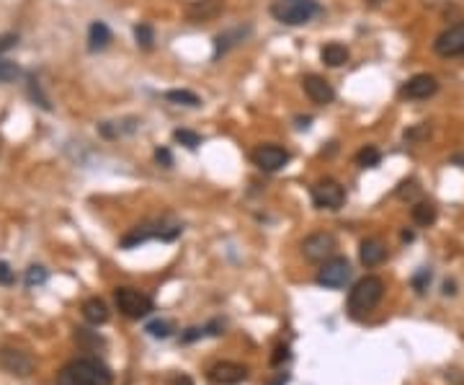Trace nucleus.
<instances>
[{
    "mask_svg": "<svg viewBox=\"0 0 464 385\" xmlns=\"http://www.w3.org/2000/svg\"><path fill=\"white\" fill-rule=\"evenodd\" d=\"M57 385H114L111 370L98 357H77L70 360L57 372Z\"/></svg>",
    "mask_w": 464,
    "mask_h": 385,
    "instance_id": "obj_1",
    "label": "nucleus"
},
{
    "mask_svg": "<svg viewBox=\"0 0 464 385\" xmlns=\"http://www.w3.org/2000/svg\"><path fill=\"white\" fill-rule=\"evenodd\" d=\"M382 298H384V282L380 277H374V274H366L348 292V313L354 318L366 316L369 310L380 305Z\"/></svg>",
    "mask_w": 464,
    "mask_h": 385,
    "instance_id": "obj_2",
    "label": "nucleus"
},
{
    "mask_svg": "<svg viewBox=\"0 0 464 385\" xmlns=\"http://www.w3.org/2000/svg\"><path fill=\"white\" fill-rule=\"evenodd\" d=\"M317 13H320V6L315 0H276L271 6V16L276 18L278 24L287 26H302Z\"/></svg>",
    "mask_w": 464,
    "mask_h": 385,
    "instance_id": "obj_3",
    "label": "nucleus"
},
{
    "mask_svg": "<svg viewBox=\"0 0 464 385\" xmlns=\"http://www.w3.org/2000/svg\"><path fill=\"white\" fill-rule=\"evenodd\" d=\"M114 303H117V308L127 318H132V321L147 318L152 310H155V303H152L150 295H144V292L137 290V287H117Z\"/></svg>",
    "mask_w": 464,
    "mask_h": 385,
    "instance_id": "obj_4",
    "label": "nucleus"
},
{
    "mask_svg": "<svg viewBox=\"0 0 464 385\" xmlns=\"http://www.w3.org/2000/svg\"><path fill=\"white\" fill-rule=\"evenodd\" d=\"M181 225H165V223H147V225H137L135 231L127 233L124 238H121V249H135L144 240H152V238H160V240H176L181 235Z\"/></svg>",
    "mask_w": 464,
    "mask_h": 385,
    "instance_id": "obj_5",
    "label": "nucleus"
},
{
    "mask_svg": "<svg viewBox=\"0 0 464 385\" xmlns=\"http://www.w3.org/2000/svg\"><path fill=\"white\" fill-rule=\"evenodd\" d=\"M348 279H351V264L343 256H333L328 261H322L320 269H317V277H315V282L325 290H340V287H346Z\"/></svg>",
    "mask_w": 464,
    "mask_h": 385,
    "instance_id": "obj_6",
    "label": "nucleus"
},
{
    "mask_svg": "<svg viewBox=\"0 0 464 385\" xmlns=\"http://www.w3.org/2000/svg\"><path fill=\"white\" fill-rule=\"evenodd\" d=\"M346 202V189L340 187L336 179H320L313 187V205L317 210H340Z\"/></svg>",
    "mask_w": 464,
    "mask_h": 385,
    "instance_id": "obj_7",
    "label": "nucleus"
},
{
    "mask_svg": "<svg viewBox=\"0 0 464 385\" xmlns=\"http://www.w3.org/2000/svg\"><path fill=\"white\" fill-rule=\"evenodd\" d=\"M336 249H338V243L330 233H313V235H307V238L302 240L304 259L313 261V264H322V261L333 259L336 256Z\"/></svg>",
    "mask_w": 464,
    "mask_h": 385,
    "instance_id": "obj_8",
    "label": "nucleus"
},
{
    "mask_svg": "<svg viewBox=\"0 0 464 385\" xmlns=\"http://www.w3.org/2000/svg\"><path fill=\"white\" fill-rule=\"evenodd\" d=\"M433 52L439 57H459L464 55V24H454L444 29L436 42H433Z\"/></svg>",
    "mask_w": 464,
    "mask_h": 385,
    "instance_id": "obj_9",
    "label": "nucleus"
},
{
    "mask_svg": "<svg viewBox=\"0 0 464 385\" xmlns=\"http://www.w3.org/2000/svg\"><path fill=\"white\" fill-rule=\"evenodd\" d=\"M253 163L261 171L276 173L289 163V150H284L281 145H261L253 150Z\"/></svg>",
    "mask_w": 464,
    "mask_h": 385,
    "instance_id": "obj_10",
    "label": "nucleus"
},
{
    "mask_svg": "<svg viewBox=\"0 0 464 385\" xmlns=\"http://www.w3.org/2000/svg\"><path fill=\"white\" fill-rule=\"evenodd\" d=\"M207 377H209V383L214 385H237L248 377V368H245V365H237V362H214V365L207 370Z\"/></svg>",
    "mask_w": 464,
    "mask_h": 385,
    "instance_id": "obj_11",
    "label": "nucleus"
},
{
    "mask_svg": "<svg viewBox=\"0 0 464 385\" xmlns=\"http://www.w3.org/2000/svg\"><path fill=\"white\" fill-rule=\"evenodd\" d=\"M0 368L10 372V375L18 377H29L31 370H34V360L21 349H10V347H3L0 349Z\"/></svg>",
    "mask_w": 464,
    "mask_h": 385,
    "instance_id": "obj_12",
    "label": "nucleus"
},
{
    "mask_svg": "<svg viewBox=\"0 0 464 385\" xmlns=\"http://www.w3.org/2000/svg\"><path fill=\"white\" fill-rule=\"evenodd\" d=\"M439 91V80L428 73H418L413 75L410 80H405V86L400 94L405 96V99H413V101H423V99H431V96Z\"/></svg>",
    "mask_w": 464,
    "mask_h": 385,
    "instance_id": "obj_13",
    "label": "nucleus"
},
{
    "mask_svg": "<svg viewBox=\"0 0 464 385\" xmlns=\"http://www.w3.org/2000/svg\"><path fill=\"white\" fill-rule=\"evenodd\" d=\"M302 88H304V94L310 96L315 103H320V106H328V103H333V99H336L333 86L320 75H304Z\"/></svg>",
    "mask_w": 464,
    "mask_h": 385,
    "instance_id": "obj_14",
    "label": "nucleus"
},
{
    "mask_svg": "<svg viewBox=\"0 0 464 385\" xmlns=\"http://www.w3.org/2000/svg\"><path fill=\"white\" fill-rule=\"evenodd\" d=\"M359 259L364 266H380L387 259V249L380 238H364L359 246Z\"/></svg>",
    "mask_w": 464,
    "mask_h": 385,
    "instance_id": "obj_15",
    "label": "nucleus"
},
{
    "mask_svg": "<svg viewBox=\"0 0 464 385\" xmlns=\"http://www.w3.org/2000/svg\"><path fill=\"white\" fill-rule=\"evenodd\" d=\"M225 8V0H196L194 6L188 8V18L202 24V21H211L214 16H220V10Z\"/></svg>",
    "mask_w": 464,
    "mask_h": 385,
    "instance_id": "obj_16",
    "label": "nucleus"
},
{
    "mask_svg": "<svg viewBox=\"0 0 464 385\" xmlns=\"http://www.w3.org/2000/svg\"><path fill=\"white\" fill-rule=\"evenodd\" d=\"M83 318L93 326H101L109 321V305L101 298H88L83 303Z\"/></svg>",
    "mask_w": 464,
    "mask_h": 385,
    "instance_id": "obj_17",
    "label": "nucleus"
},
{
    "mask_svg": "<svg viewBox=\"0 0 464 385\" xmlns=\"http://www.w3.org/2000/svg\"><path fill=\"white\" fill-rule=\"evenodd\" d=\"M320 60L325 62L328 68H340V65H346V62H348L346 44H340V42L325 44V47L320 50Z\"/></svg>",
    "mask_w": 464,
    "mask_h": 385,
    "instance_id": "obj_18",
    "label": "nucleus"
},
{
    "mask_svg": "<svg viewBox=\"0 0 464 385\" xmlns=\"http://www.w3.org/2000/svg\"><path fill=\"white\" fill-rule=\"evenodd\" d=\"M410 217H413L415 225H421V228H428V225L436 223L439 212H436V205H433V202H415L413 210H410Z\"/></svg>",
    "mask_w": 464,
    "mask_h": 385,
    "instance_id": "obj_19",
    "label": "nucleus"
},
{
    "mask_svg": "<svg viewBox=\"0 0 464 385\" xmlns=\"http://www.w3.org/2000/svg\"><path fill=\"white\" fill-rule=\"evenodd\" d=\"M109 42H111L109 26L103 24V21H93L91 29H88V47L96 52V50H103Z\"/></svg>",
    "mask_w": 464,
    "mask_h": 385,
    "instance_id": "obj_20",
    "label": "nucleus"
},
{
    "mask_svg": "<svg viewBox=\"0 0 464 385\" xmlns=\"http://www.w3.org/2000/svg\"><path fill=\"white\" fill-rule=\"evenodd\" d=\"M248 34H250V29H232V31L220 34L217 36V55H220V52H227L230 47H235L237 42H243Z\"/></svg>",
    "mask_w": 464,
    "mask_h": 385,
    "instance_id": "obj_21",
    "label": "nucleus"
},
{
    "mask_svg": "<svg viewBox=\"0 0 464 385\" xmlns=\"http://www.w3.org/2000/svg\"><path fill=\"white\" fill-rule=\"evenodd\" d=\"M354 161H356V166H359V168H374V166H380L382 153L374 145H364L361 150L356 153Z\"/></svg>",
    "mask_w": 464,
    "mask_h": 385,
    "instance_id": "obj_22",
    "label": "nucleus"
},
{
    "mask_svg": "<svg viewBox=\"0 0 464 385\" xmlns=\"http://www.w3.org/2000/svg\"><path fill=\"white\" fill-rule=\"evenodd\" d=\"M165 99H168L170 103H178V106H199V103H202V99H199V96L191 94V91H186V88L168 91V94H165Z\"/></svg>",
    "mask_w": 464,
    "mask_h": 385,
    "instance_id": "obj_23",
    "label": "nucleus"
},
{
    "mask_svg": "<svg viewBox=\"0 0 464 385\" xmlns=\"http://www.w3.org/2000/svg\"><path fill=\"white\" fill-rule=\"evenodd\" d=\"M144 331L152 336V339H168L173 334V324L170 321H150L144 326Z\"/></svg>",
    "mask_w": 464,
    "mask_h": 385,
    "instance_id": "obj_24",
    "label": "nucleus"
},
{
    "mask_svg": "<svg viewBox=\"0 0 464 385\" xmlns=\"http://www.w3.org/2000/svg\"><path fill=\"white\" fill-rule=\"evenodd\" d=\"M135 39L142 50H152V42H155V31H152V26L137 24L135 26Z\"/></svg>",
    "mask_w": 464,
    "mask_h": 385,
    "instance_id": "obj_25",
    "label": "nucleus"
},
{
    "mask_svg": "<svg viewBox=\"0 0 464 385\" xmlns=\"http://www.w3.org/2000/svg\"><path fill=\"white\" fill-rule=\"evenodd\" d=\"M173 140L181 143V145H186L188 150H196L199 143H202V137L196 135V132H191V129H176V132H173Z\"/></svg>",
    "mask_w": 464,
    "mask_h": 385,
    "instance_id": "obj_26",
    "label": "nucleus"
},
{
    "mask_svg": "<svg viewBox=\"0 0 464 385\" xmlns=\"http://www.w3.org/2000/svg\"><path fill=\"white\" fill-rule=\"evenodd\" d=\"M47 282V269L39 264L29 266L26 269V287H36V284H44Z\"/></svg>",
    "mask_w": 464,
    "mask_h": 385,
    "instance_id": "obj_27",
    "label": "nucleus"
},
{
    "mask_svg": "<svg viewBox=\"0 0 464 385\" xmlns=\"http://www.w3.org/2000/svg\"><path fill=\"white\" fill-rule=\"evenodd\" d=\"M18 75H21V68H18L16 62L0 57V83H10V80H16Z\"/></svg>",
    "mask_w": 464,
    "mask_h": 385,
    "instance_id": "obj_28",
    "label": "nucleus"
},
{
    "mask_svg": "<svg viewBox=\"0 0 464 385\" xmlns=\"http://www.w3.org/2000/svg\"><path fill=\"white\" fill-rule=\"evenodd\" d=\"M292 360V351H289V344H278L276 349H274V354H271V365L274 368H281L284 362Z\"/></svg>",
    "mask_w": 464,
    "mask_h": 385,
    "instance_id": "obj_29",
    "label": "nucleus"
},
{
    "mask_svg": "<svg viewBox=\"0 0 464 385\" xmlns=\"http://www.w3.org/2000/svg\"><path fill=\"white\" fill-rule=\"evenodd\" d=\"M418 194V181L410 179V181H403L400 187H397V197L400 199H413Z\"/></svg>",
    "mask_w": 464,
    "mask_h": 385,
    "instance_id": "obj_30",
    "label": "nucleus"
},
{
    "mask_svg": "<svg viewBox=\"0 0 464 385\" xmlns=\"http://www.w3.org/2000/svg\"><path fill=\"white\" fill-rule=\"evenodd\" d=\"M428 135H431V127H428V124H418V127L407 129V132H405V140H407V143H418V140H426Z\"/></svg>",
    "mask_w": 464,
    "mask_h": 385,
    "instance_id": "obj_31",
    "label": "nucleus"
},
{
    "mask_svg": "<svg viewBox=\"0 0 464 385\" xmlns=\"http://www.w3.org/2000/svg\"><path fill=\"white\" fill-rule=\"evenodd\" d=\"M13 282H16V272L10 269L8 261H0V284L8 287V284H13Z\"/></svg>",
    "mask_w": 464,
    "mask_h": 385,
    "instance_id": "obj_32",
    "label": "nucleus"
},
{
    "mask_svg": "<svg viewBox=\"0 0 464 385\" xmlns=\"http://www.w3.org/2000/svg\"><path fill=\"white\" fill-rule=\"evenodd\" d=\"M428 282H431V272H428V269H421V272H418V274H415V277H413V287H415V292H426Z\"/></svg>",
    "mask_w": 464,
    "mask_h": 385,
    "instance_id": "obj_33",
    "label": "nucleus"
},
{
    "mask_svg": "<svg viewBox=\"0 0 464 385\" xmlns=\"http://www.w3.org/2000/svg\"><path fill=\"white\" fill-rule=\"evenodd\" d=\"M155 161L160 163L163 168H170V166H173V155H170L168 147H158V150H155Z\"/></svg>",
    "mask_w": 464,
    "mask_h": 385,
    "instance_id": "obj_34",
    "label": "nucleus"
},
{
    "mask_svg": "<svg viewBox=\"0 0 464 385\" xmlns=\"http://www.w3.org/2000/svg\"><path fill=\"white\" fill-rule=\"evenodd\" d=\"M16 42H18L16 34H3V36H0V52H6V50H10V47H16Z\"/></svg>",
    "mask_w": 464,
    "mask_h": 385,
    "instance_id": "obj_35",
    "label": "nucleus"
},
{
    "mask_svg": "<svg viewBox=\"0 0 464 385\" xmlns=\"http://www.w3.org/2000/svg\"><path fill=\"white\" fill-rule=\"evenodd\" d=\"M168 385H194V383H191V377L188 375H170Z\"/></svg>",
    "mask_w": 464,
    "mask_h": 385,
    "instance_id": "obj_36",
    "label": "nucleus"
},
{
    "mask_svg": "<svg viewBox=\"0 0 464 385\" xmlns=\"http://www.w3.org/2000/svg\"><path fill=\"white\" fill-rule=\"evenodd\" d=\"M289 383V372H278V377L271 385H287Z\"/></svg>",
    "mask_w": 464,
    "mask_h": 385,
    "instance_id": "obj_37",
    "label": "nucleus"
},
{
    "mask_svg": "<svg viewBox=\"0 0 464 385\" xmlns=\"http://www.w3.org/2000/svg\"><path fill=\"white\" fill-rule=\"evenodd\" d=\"M310 122H313V117H299V119H297V127L307 129V127H310Z\"/></svg>",
    "mask_w": 464,
    "mask_h": 385,
    "instance_id": "obj_38",
    "label": "nucleus"
},
{
    "mask_svg": "<svg viewBox=\"0 0 464 385\" xmlns=\"http://www.w3.org/2000/svg\"><path fill=\"white\" fill-rule=\"evenodd\" d=\"M413 238H415V235L410 231H403V240H413Z\"/></svg>",
    "mask_w": 464,
    "mask_h": 385,
    "instance_id": "obj_39",
    "label": "nucleus"
},
{
    "mask_svg": "<svg viewBox=\"0 0 464 385\" xmlns=\"http://www.w3.org/2000/svg\"><path fill=\"white\" fill-rule=\"evenodd\" d=\"M451 161H454V163H464V155H454Z\"/></svg>",
    "mask_w": 464,
    "mask_h": 385,
    "instance_id": "obj_40",
    "label": "nucleus"
}]
</instances>
